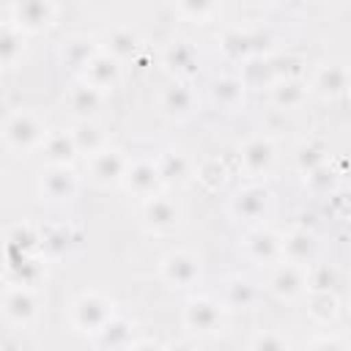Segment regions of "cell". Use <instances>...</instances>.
<instances>
[{
    "label": "cell",
    "mask_w": 351,
    "mask_h": 351,
    "mask_svg": "<svg viewBox=\"0 0 351 351\" xmlns=\"http://www.w3.org/2000/svg\"><path fill=\"white\" fill-rule=\"evenodd\" d=\"M282 250V241H277L271 233H255L252 239H250V252L255 255V258H263V261H269V258H274L277 252Z\"/></svg>",
    "instance_id": "cell-18"
},
{
    "label": "cell",
    "mask_w": 351,
    "mask_h": 351,
    "mask_svg": "<svg viewBox=\"0 0 351 351\" xmlns=\"http://www.w3.org/2000/svg\"><path fill=\"white\" fill-rule=\"evenodd\" d=\"M99 101H101V96H99V90H96L93 85H80V88H74V93H71V107H74L77 112H82V115L93 112V110L99 107Z\"/></svg>",
    "instance_id": "cell-17"
},
{
    "label": "cell",
    "mask_w": 351,
    "mask_h": 351,
    "mask_svg": "<svg viewBox=\"0 0 351 351\" xmlns=\"http://www.w3.org/2000/svg\"><path fill=\"white\" fill-rule=\"evenodd\" d=\"M123 173H126V162L121 159L118 151H99L96 154V159H93V176H96V181L110 184V181H118Z\"/></svg>",
    "instance_id": "cell-10"
},
{
    "label": "cell",
    "mask_w": 351,
    "mask_h": 351,
    "mask_svg": "<svg viewBox=\"0 0 351 351\" xmlns=\"http://www.w3.org/2000/svg\"><path fill=\"white\" fill-rule=\"evenodd\" d=\"M225 293H228V304H233V307H247L255 299V288L247 280H230Z\"/></svg>",
    "instance_id": "cell-20"
},
{
    "label": "cell",
    "mask_w": 351,
    "mask_h": 351,
    "mask_svg": "<svg viewBox=\"0 0 351 351\" xmlns=\"http://www.w3.org/2000/svg\"><path fill=\"white\" fill-rule=\"evenodd\" d=\"M167 351H192V348H189V346H184V343H176V346H170Z\"/></svg>",
    "instance_id": "cell-32"
},
{
    "label": "cell",
    "mask_w": 351,
    "mask_h": 351,
    "mask_svg": "<svg viewBox=\"0 0 351 351\" xmlns=\"http://www.w3.org/2000/svg\"><path fill=\"white\" fill-rule=\"evenodd\" d=\"M3 310H5V315H8L11 321L25 324V321H30L33 313H36V296H33L27 288H14V291H8L5 302H3Z\"/></svg>",
    "instance_id": "cell-6"
},
{
    "label": "cell",
    "mask_w": 351,
    "mask_h": 351,
    "mask_svg": "<svg viewBox=\"0 0 351 351\" xmlns=\"http://www.w3.org/2000/svg\"><path fill=\"white\" fill-rule=\"evenodd\" d=\"M85 74H88V85H93L96 90H101V88H107V85L115 82L118 66H115V60L110 55H93Z\"/></svg>",
    "instance_id": "cell-11"
},
{
    "label": "cell",
    "mask_w": 351,
    "mask_h": 351,
    "mask_svg": "<svg viewBox=\"0 0 351 351\" xmlns=\"http://www.w3.org/2000/svg\"><path fill=\"white\" fill-rule=\"evenodd\" d=\"M134 47H137V36L132 33V30H112L110 33V49H112V55H132L134 52Z\"/></svg>",
    "instance_id": "cell-23"
},
{
    "label": "cell",
    "mask_w": 351,
    "mask_h": 351,
    "mask_svg": "<svg viewBox=\"0 0 351 351\" xmlns=\"http://www.w3.org/2000/svg\"><path fill=\"white\" fill-rule=\"evenodd\" d=\"M112 321V307L107 299L96 296V293H88L82 296L77 304H74V324L80 329H93V332H101L107 324Z\"/></svg>",
    "instance_id": "cell-1"
},
{
    "label": "cell",
    "mask_w": 351,
    "mask_h": 351,
    "mask_svg": "<svg viewBox=\"0 0 351 351\" xmlns=\"http://www.w3.org/2000/svg\"><path fill=\"white\" fill-rule=\"evenodd\" d=\"M332 277H335V274H332L329 269H318V271L313 274V280H310V282H313L318 291H329V285H332Z\"/></svg>",
    "instance_id": "cell-28"
},
{
    "label": "cell",
    "mask_w": 351,
    "mask_h": 351,
    "mask_svg": "<svg viewBox=\"0 0 351 351\" xmlns=\"http://www.w3.org/2000/svg\"><path fill=\"white\" fill-rule=\"evenodd\" d=\"M318 88L324 90V93H343L346 88H348V74H346V69H340V66H329V69H324L321 74H318Z\"/></svg>",
    "instance_id": "cell-15"
},
{
    "label": "cell",
    "mask_w": 351,
    "mask_h": 351,
    "mask_svg": "<svg viewBox=\"0 0 351 351\" xmlns=\"http://www.w3.org/2000/svg\"><path fill=\"white\" fill-rule=\"evenodd\" d=\"M159 167L151 165V162H137L129 167V186L137 192V195H154L156 184H159Z\"/></svg>",
    "instance_id": "cell-12"
},
{
    "label": "cell",
    "mask_w": 351,
    "mask_h": 351,
    "mask_svg": "<svg viewBox=\"0 0 351 351\" xmlns=\"http://www.w3.org/2000/svg\"><path fill=\"white\" fill-rule=\"evenodd\" d=\"M277 104H285V107H293V104H299L302 101V96H304V88L296 82V80H288V82H282L280 88H277Z\"/></svg>",
    "instance_id": "cell-25"
},
{
    "label": "cell",
    "mask_w": 351,
    "mask_h": 351,
    "mask_svg": "<svg viewBox=\"0 0 351 351\" xmlns=\"http://www.w3.org/2000/svg\"><path fill=\"white\" fill-rule=\"evenodd\" d=\"M266 203H269V195L266 189H258V186H250V189H241L233 200V211L244 219H258L263 211H266Z\"/></svg>",
    "instance_id": "cell-8"
},
{
    "label": "cell",
    "mask_w": 351,
    "mask_h": 351,
    "mask_svg": "<svg viewBox=\"0 0 351 351\" xmlns=\"http://www.w3.org/2000/svg\"><path fill=\"white\" fill-rule=\"evenodd\" d=\"M132 351H159L154 343H137V346H132Z\"/></svg>",
    "instance_id": "cell-31"
},
{
    "label": "cell",
    "mask_w": 351,
    "mask_h": 351,
    "mask_svg": "<svg viewBox=\"0 0 351 351\" xmlns=\"http://www.w3.org/2000/svg\"><path fill=\"white\" fill-rule=\"evenodd\" d=\"M271 159H274V148H271V143L263 140V137H255V140H250V143L241 148V162H244V167H247L250 173L266 170V167L271 165Z\"/></svg>",
    "instance_id": "cell-7"
},
{
    "label": "cell",
    "mask_w": 351,
    "mask_h": 351,
    "mask_svg": "<svg viewBox=\"0 0 351 351\" xmlns=\"http://www.w3.org/2000/svg\"><path fill=\"white\" fill-rule=\"evenodd\" d=\"M313 247H315V241H313V236H310V233H304V230L288 233V236L282 239V252H285L293 263L304 261V258L313 252Z\"/></svg>",
    "instance_id": "cell-14"
},
{
    "label": "cell",
    "mask_w": 351,
    "mask_h": 351,
    "mask_svg": "<svg viewBox=\"0 0 351 351\" xmlns=\"http://www.w3.org/2000/svg\"><path fill=\"white\" fill-rule=\"evenodd\" d=\"M159 176H165V178H184L186 176V162H184V156L181 154H173V151H167L162 159H159Z\"/></svg>",
    "instance_id": "cell-22"
},
{
    "label": "cell",
    "mask_w": 351,
    "mask_h": 351,
    "mask_svg": "<svg viewBox=\"0 0 351 351\" xmlns=\"http://www.w3.org/2000/svg\"><path fill=\"white\" fill-rule=\"evenodd\" d=\"M250 351H288V343H285L277 332H261V335L252 340Z\"/></svg>",
    "instance_id": "cell-26"
},
{
    "label": "cell",
    "mask_w": 351,
    "mask_h": 351,
    "mask_svg": "<svg viewBox=\"0 0 351 351\" xmlns=\"http://www.w3.org/2000/svg\"><path fill=\"white\" fill-rule=\"evenodd\" d=\"M145 222L151 228H173L178 222V208L167 197H148L145 200Z\"/></svg>",
    "instance_id": "cell-9"
},
{
    "label": "cell",
    "mask_w": 351,
    "mask_h": 351,
    "mask_svg": "<svg viewBox=\"0 0 351 351\" xmlns=\"http://www.w3.org/2000/svg\"><path fill=\"white\" fill-rule=\"evenodd\" d=\"M184 321L195 332H211L219 324V307L208 299H195V302H189V307L184 313Z\"/></svg>",
    "instance_id": "cell-4"
},
{
    "label": "cell",
    "mask_w": 351,
    "mask_h": 351,
    "mask_svg": "<svg viewBox=\"0 0 351 351\" xmlns=\"http://www.w3.org/2000/svg\"><path fill=\"white\" fill-rule=\"evenodd\" d=\"M41 137H44V129L36 121V115H30V112H16L5 121V140L14 148H30Z\"/></svg>",
    "instance_id": "cell-2"
},
{
    "label": "cell",
    "mask_w": 351,
    "mask_h": 351,
    "mask_svg": "<svg viewBox=\"0 0 351 351\" xmlns=\"http://www.w3.org/2000/svg\"><path fill=\"white\" fill-rule=\"evenodd\" d=\"M241 96V82L236 80H217L214 82V99L222 104H236Z\"/></svg>",
    "instance_id": "cell-24"
},
{
    "label": "cell",
    "mask_w": 351,
    "mask_h": 351,
    "mask_svg": "<svg viewBox=\"0 0 351 351\" xmlns=\"http://www.w3.org/2000/svg\"><path fill=\"white\" fill-rule=\"evenodd\" d=\"M189 107H192V93L186 88H181V85L167 88V93H165V110L167 112L184 115V112H189Z\"/></svg>",
    "instance_id": "cell-19"
},
{
    "label": "cell",
    "mask_w": 351,
    "mask_h": 351,
    "mask_svg": "<svg viewBox=\"0 0 351 351\" xmlns=\"http://www.w3.org/2000/svg\"><path fill=\"white\" fill-rule=\"evenodd\" d=\"M310 351H346V346L340 343V340H332V337H324V340H318V343H313V348Z\"/></svg>",
    "instance_id": "cell-30"
},
{
    "label": "cell",
    "mask_w": 351,
    "mask_h": 351,
    "mask_svg": "<svg viewBox=\"0 0 351 351\" xmlns=\"http://www.w3.org/2000/svg\"><path fill=\"white\" fill-rule=\"evenodd\" d=\"M14 49H16V38L11 36V30H3V60L5 63L14 60Z\"/></svg>",
    "instance_id": "cell-29"
},
{
    "label": "cell",
    "mask_w": 351,
    "mask_h": 351,
    "mask_svg": "<svg viewBox=\"0 0 351 351\" xmlns=\"http://www.w3.org/2000/svg\"><path fill=\"white\" fill-rule=\"evenodd\" d=\"M16 11H19V16H22L27 25H38V22L47 19L49 5H44V3H25V5H16Z\"/></svg>",
    "instance_id": "cell-27"
},
{
    "label": "cell",
    "mask_w": 351,
    "mask_h": 351,
    "mask_svg": "<svg viewBox=\"0 0 351 351\" xmlns=\"http://www.w3.org/2000/svg\"><path fill=\"white\" fill-rule=\"evenodd\" d=\"M74 143H77V151H99L101 148V132L93 126V123H82L77 132H74Z\"/></svg>",
    "instance_id": "cell-21"
},
{
    "label": "cell",
    "mask_w": 351,
    "mask_h": 351,
    "mask_svg": "<svg viewBox=\"0 0 351 351\" xmlns=\"http://www.w3.org/2000/svg\"><path fill=\"white\" fill-rule=\"evenodd\" d=\"M47 151H49V156H52L58 165H63V162L71 159L74 151H77L74 134H52V137L47 140Z\"/></svg>",
    "instance_id": "cell-16"
},
{
    "label": "cell",
    "mask_w": 351,
    "mask_h": 351,
    "mask_svg": "<svg viewBox=\"0 0 351 351\" xmlns=\"http://www.w3.org/2000/svg\"><path fill=\"white\" fill-rule=\"evenodd\" d=\"M77 189V181H74V173L66 167V165H55L47 176H44V192L52 197V200H69Z\"/></svg>",
    "instance_id": "cell-5"
},
{
    "label": "cell",
    "mask_w": 351,
    "mask_h": 351,
    "mask_svg": "<svg viewBox=\"0 0 351 351\" xmlns=\"http://www.w3.org/2000/svg\"><path fill=\"white\" fill-rule=\"evenodd\" d=\"M302 285H304V274H302V269H299L296 263L280 266V269L274 271V277H271V288H274L280 296H296V293L302 291Z\"/></svg>",
    "instance_id": "cell-13"
},
{
    "label": "cell",
    "mask_w": 351,
    "mask_h": 351,
    "mask_svg": "<svg viewBox=\"0 0 351 351\" xmlns=\"http://www.w3.org/2000/svg\"><path fill=\"white\" fill-rule=\"evenodd\" d=\"M162 271L176 285H192L197 280V274H200V266L189 252H170L165 258V263H162Z\"/></svg>",
    "instance_id": "cell-3"
}]
</instances>
